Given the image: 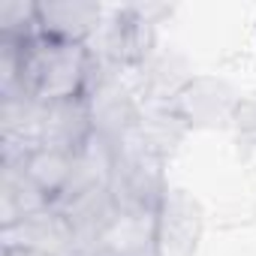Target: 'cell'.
I'll return each instance as SVG.
<instances>
[{"instance_id": "52a82bcc", "label": "cell", "mask_w": 256, "mask_h": 256, "mask_svg": "<svg viewBox=\"0 0 256 256\" xmlns=\"http://www.w3.org/2000/svg\"><path fill=\"white\" fill-rule=\"evenodd\" d=\"M42 148V102L28 94L0 96V166H22Z\"/></svg>"}, {"instance_id": "7a4b0ae2", "label": "cell", "mask_w": 256, "mask_h": 256, "mask_svg": "<svg viewBox=\"0 0 256 256\" xmlns=\"http://www.w3.org/2000/svg\"><path fill=\"white\" fill-rule=\"evenodd\" d=\"M166 16H172V6H166V4L108 6L102 28L88 42L96 64L102 70H114V72L139 70L160 48L157 28Z\"/></svg>"}, {"instance_id": "5b68a950", "label": "cell", "mask_w": 256, "mask_h": 256, "mask_svg": "<svg viewBox=\"0 0 256 256\" xmlns=\"http://www.w3.org/2000/svg\"><path fill=\"white\" fill-rule=\"evenodd\" d=\"M205 238V205L169 184L157 205V256H196Z\"/></svg>"}, {"instance_id": "9a60e30c", "label": "cell", "mask_w": 256, "mask_h": 256, "mask_svg": "<svg viewBox=\"0 0 256 256\" xmlns=\"http://www.w3.org/2000/svg\"><path fill=\"white\" fill-rule=\"evenodd\" d=\"M112 172H114V145L94 133L90 142L72 154V178H70V187L60 199L82 196L90 190H106L112 184Z\"/></svg>"}, {"instance_id": "5bb4252c", "label": "cell", "mask_w": 256, "mask_h": 256, "mask_svg": "<svg viewBox=\"0 0 256 256\" xmlns=\"http://www.w3.org/2000/svg\"><path fill=\"white\" fill-rule=\"evenodd\" d=\"M190 133L187 120L175 112V106H148L142 108V118L136 124L133 136L163 163H169V157L178 151V145L184 142V136Z\"/></svg>"}, {"instance_id": "6da1fadb", "label": "cell", "mask_w": 256, "mask_h": 256, "mask_svg": "<svg viewBox=\"0 0 256 256\" xmlns=\"http://www.w3.org/2000/svg\"><path fill=\"white\" fill-rule=\"evenodd\" d=\"M94 78L96 58L90 46L58 42L48 36H34L22 42V78L16 94H28L36 102L78 100L88 96Z\"/></svg>"}, {"instance_id": "30bf717a", "label": "cell", "mask_w": 256, "mask_h": 256, "mask_svg": "<svg viewBox=\"0 0 256 256\" xmlns=\"http://www.w3.org/2000/svg\"><path fill=\"white\" fill-rule=\"evenodd\" d=\"M0 244H22V247L46 250L52 256H78L76 232L54 205H48L40 214L24 217L22 223L10 229H0Z\"/></svg>"}, {"instance_id": "e0dca14e", "label": "cell", "mask_w": 256, "mask_h": 256, "mask_svg": "<svg viewBox=\"0 0 256 256\" xmlns=\"http://www.w3.org/2000/svg\"><path fill=\"white\" fill-rule=\"evenodd\" d=\"M36 36V4L34 0H4L0 4V40L28 42Z\"/></svg>"}, {"instance_id": "ba28073f", "label": "cell", "mask_w": 256, "mask_h": 256, "mask_svg": "<svg viewBox=\"0 0 256 256\" xmlns=\"http://www.w3.org/2000/svg\"><path fill=\"white\" fill-rule=\"evenodd\" d=\"M133 90L139 94L142 106H172L178 100V94L196 78L190 60L178 52V48H157L139 70L126 72Z\"/></svg>"}, {"instance_id": "d6986e66", "label": "cell", "mask_w": 256, "mask_h": 256, "mask_svg": "<svg viewBox=\"0 0 256 256\" xmlns=\"http://www.w3.org/2000/svg\"><path fill=\"white\" fill-rule=\"evenodd\" d=\"M0 256H52V253L34 250V247H22V244H0Z\"/></svg>"}, {"instance_id": "7c38bea8", "label": "cell", "mask_w": 256, "mask_h": 256, "mask_svg": "<svg viewBox=\"0 0 256 256\" xmlns=\"http://www.w3.org/2000/svg\"><path fill=\"white\" fill-rule=\"evenodd\" d=\"M54 208L70 220V226L76 232V241H78V250L90 247L112 226V220L120 211L108 187L106 190H90V193H82V196L60 199V202H54Z\"/></svg>"}, {"instance_id": "4fadbf2b", "label": "cell", "mask_w": 256, "mask_h": 256, "mask_svg": "<svg viewBox=\"0 0 256 256\" xmlns=\"http://www.w3.org/2000/svg\"><path fill=\"white\" fill-rule=\"evenodd\" d=\"M48 205L52 202L22 166H0V229H10L24 217L46 211Z\"/></svg>"}, {"instance_id": "277c9868", "label": "cell", "mask_w": 256, "mask_h": 256, "mask_svg": "<svg viewBox=\"0 0 256 256\" xmlns=\"http://www.w3.org/2000/svg\"><path fill=\"white\" fill-rule=\"evenodd\" d=\"M88 108H90V120H94V133L112 145H118L120 139H126L136 124L142 118V100L133 90L126 72H114V70H102L96 64V78L88 90Z\"/></svg>"}, {"instance_id": "ac0fdd59", "label": "cell", "mask_w": 256, "mask_h": 256, "mask_svg": "<svg viewBox=\"0 0 256 256\" xmlns=\"http://www.w3.org/2000/svg\"><path fill=\"white\" fill-rule=\"evenodd\" d=\"M232 130L238 133V139L244 142H256V90L241 94L235 114H232Z\"/></svg>"}, {"instance_id": "9c48e42d", "label": "cell", "mask_w": 256, "mask_h": 256, "mask_svg": "<svg viewBox=\"0 0 256 256\" xmlns=\"http://www.w3.org/2000/svg\"><path fill=\"white\" fill-rule=\"evenodd\" d=\"M108 6L94 0H42L36 4V36L88 46L106 22Z\"/></svg>"}, {"instance_id": "8992f818", "label": "cell", "mask_w": 256, "mask_h": 256, "mask_svg": "<svg viewBox=\"0 0 256 256\" xmlns=\"http://www.w3.org/2000/svg\"><path fill=\"white\" fill-rule=\"evenodd\" d=\"M241 94L220 76H199L172 102L190 130H232V114Z\"/></svg>"}, {"instance_id": "8fae6325", "label": "cell", "mask_w": 256, "mask_h": 256, "mask_svg": "<svg viewBox=\"0 0 256 256\" xmlns=\"http://www.w3.org/2000/svg\"><path fill=\"white\" fill-rule=\"evenodd\" d=\"M94 136V120L88 100H58L42 102V148H58L76 154Z\"/></svg>"}, {"instance_id": "3957f363", "label": "cell", "mask_w": 256, "mask_h": 256, "mask_svg": "<svg viewBox=\"0 0 256 256\" xmlns=\"http://www.w3.org/2000/svg\"><path fill=\"white\" fill-rule=\"evenodd\" d=\"M166 163L154 157L133 133L114 145V172H112V196L120 211L148 208L154 211L166 193Z\"/></svg>"}, {"instance_id": "2e32d148", "label": "cell", "mask_w": 256, "mask_h": 256, "mask_svg": "<svg viewBox=\"0 0 256 256\" xmlns=\"http://www.w3.org/2000/svg\"><path fill=\"white\" fill-rule=\"evenodd\" d=\"M22 169L42 190V196L54 205L66 193V187H70V178H72V154L58 151V148H36L22 163Z\"/></svg>"}]
</instances>
